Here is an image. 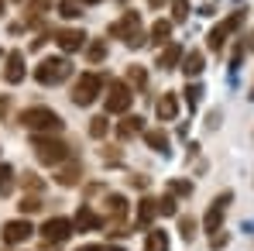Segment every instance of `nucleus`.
Returning <instances> with one entry per match:
<instances>
[{
	"instance_id": "1",
	"label": "nucleus",
	"mask_w": 254,
	"mask_h": 251,
	"mask_svg": "<svg viewBox=\"0 0 254 251\" xmlns=\"http://www.w3.org/2000/svg\"><path fill=\"white\" fill-rule=\"evenodd\" d=\"M107 35H110V38H124L127 48H141V45L148 42V35H144V24H141V14H137V10H124V14H121V21H114V24L107 28Z\"/></svg>"
},
{
	"instance_id": "2",
	"label": "nucleus",
	"mask_w": 254,
	"mask_h": 251,
	"mask_svg": "<svg viewBox=\"0 0 254 251\" xmlns=\"http://www.w3.org/2000/svg\"><path fill=\"white\" fill-rule=\"evenodd\" d=\"M31 148H35V159L42 166H62L72 155V148L55 134H31Z\"/></svg>"
},
{
	"instance_id": "3",
	"label": "nucleus",
	"mask_w": 254,
	"mask_h": 251,
	"mask_svg": "<svg viewBox=\"0 0 254 251\" xmlns=\"http://www.w3.org/2000/svg\"><path fill=\"white\" fill-rule=\"evenodd\" d=\"M21 127H28L31 134H59L62 131V117L52 110V107H28L21 110Z\"/></svg>"
},
{
	"instance_id": "4",
	"label": "nucleus",
	"mask_w": 254,
	"mask_h": 251,
	"mask_svg": "<svg viewBox=\"0 0 254 251\" xmlns=\"http://www.w3.org/2000/svg\"><path fill=\"white\" fill-rule=\"evenodd\" d=\"M69 76H72V62L65 55H48V59H42L35 66V80L42 86H59V83H65Z\"/></svg>"
},
{
	"instance_id": "5",
	"label": "nucleus",
	"mask_w": 254,
	"mask_h": 251,
	"mask_svg": "<svg viewBox=\"0 0 254 251\" xmlns=\"http://www.w3.org/2000/svg\"><path fill=\"white\" fill-rule=\"evenodd\" d=\"M244 14H248V10H234V14H227L223 21H216V24L210 28V35H206V48H210V52H223L227 38L241 31V24H244Z\"/></svg>"
},
{
	"instance_id": "6",
	"label": "nucleus",
	"mask_w": 254,
	"mask_h": 251,
	"mask_svg": "<svg viewBox=\"0 0 254 251\" xmlns=\"http://www.w3.org/2000/svg\"><path fill=\"white\" fill-rule=\"evenodd\" d=\"M103 103H107V114H127L130 103H134V89L124 80H107V86H103Z\"/></svg>"
},
{
	"instance_id": "7",
	"label": "nucleus",
	"mask_w": 254,
	"mask_h": 251,
	"mask_svg": "<svg viewBox=\"0 0 254 251\" xmlns=\"http://www.w3.org/2000/svg\"><path fill=\"white\" fill-rule=\"evenodd\" d=\"M103 86H107V80H103L100 73H83V76L76 80V86H72V103H76V107H89V103L103 93Z\"/></svg>"
},
{
	"instance_id": "8",
	"label": "nucleus",
	"mask_w": 254,
	"mask_h": 251,
	"mask_svg": "<svg viewBox=\"0 0 254 251\" xmlns=\"http://www.w3.org/2000/svg\"><path fill=\"white\" fill-rule=\"evenodd\" d=\"M38 231H42L45 245L52 248V245H62V241H69L76 227H72V220H65V217H48V220H45Z\"/></svg>"
},
{
	"instance_id": "9",
	"label": "nucleus",
	"mask_w": 254,
	"mask_h": 251,
	"mask_svg": "<svg viewBox=\"0 0 254 251\" xmlns=\"http://www.w3.org/2000/svg\"><path fill=\"white\" fill-rule=\"evenodd\" d=\"M234 203V193L227 189V193H220V196H213L210 210H206V217H203V227L210 231V234H216L220 227H223V217H227V207Z\"/></svg>"
},
{
	"instance_id": "10",
	"label": "nucleus",
	"mask_w": 254,
	"mask_h": 251,
	"mask_svg": "<svg viewBox=\"0 0 254 251\" xmlns=\"http://www.w3.org/2000/svg\"><path fill=\"white\" fill-rule=\"evenodd\" d=\"M31 234H35V227H31V220H28V217H14V220H7V224H3V231H0L3 245H24Z\"/></svg>"
},
{
	"instance_id": "11",
	"label": "nucleus",
	"mask_w": 254,
	"mask_h": 251,
	"mask_svg": "<svg viewBox=\"0 0 254 251\" xmlns=\"http://www.w3.org/2000/svg\"><path fill=\"white\" fill-rule=\"evenodd\" d=\"M86 42H89V35H86L83 28H59L55 31V45L69 55V52H83Z\"/></svg>"
},
{
	"instance_id": "12",
	"label": "nucleus",
	"mask_w": 254,
	"mask_h": 251,
	"mask_svg": "<svg viewBox=\"0 0 254 251\" xmlns=\"http://www.w3.org/2000/svg\"><path fill=\"white\" fill-rule=\"evenodd\" d=\"M24 52L21 48H14V52H7L3 55V83H10V86H17V83H24Z\"/></svg>"
},
{
	"instance_id": "13",
	"label": "nucleus",
	"mask_w": 254,
	"mask_h": 251,
	"mask_svg": "<svg viewBox=\"0 0 254 251\" xmlns=\"http://www.w3.org/2000/svg\"><path fill=\"white\" fill-rule=\"evenodd\" d=\"M179 69L186 73V80H196V76L206 69V59H203V52H199V48H189V52H182V62H179Z\"/></svg>"
},
{
	"instance_id": "14",
	"label": "nucleus",
	"mask_w": 254,
	"mask_h": 251,
	"mask_svg": "<svg viewBox=\"0 0 254 251\" xmlns=\"http://www.w3.org/2000/svg\"><path fill=\"white\" fill-rule=\"evenodd\" d=\"M182 52H186V48H182L179 42H169L165 48H158V59H155V66H158V69H175V66L182 62Z\"/></svg>"
},
{
	"instance_id": "15",
	"label": "nucleus",
	"mask_w": 254,
	"mask_h": 251,
	"mask_svg": "<svg viewBox=\"0 0 254 251\" xmlns=\"http://www.w3.org/2000/svg\"><path fill=\"white\" fill-rule=\"evenodd\" d=\"M155 114H158V121H162V124L179 117V96H175L172 89H169V93H162V100L155 103Z\"/></svg>"
},
{
	"instance_id": "16",
	"label": "nucleus",
	"mask_w": 254,
	"mask_h": 251,
	"mask_svg": "<svg viewBox=\"0 0 254 251\" xmlns=\"http://www.w3.org/2000/svg\"><path fill=\"white\" fill-rule=\"evenodd\" d=\"M107 220L100 217V213H93L89 207H79V213H76V220H72V227L76 231H100Z\"/></svg>"
},
{
	"instance_id": "17",
	"label": "nucleus",
	"mask_w": 254,
	"mask_h": 251,
	"mask_svg": "<svg viewBox=\"0 0 254 251\" xmlns=\"http://www.w3.org/2000/svg\"><path fill=\"white\" fill-rule=\"evenodd\" d=\"M55 182H59V186H79V182H83V166H79V162L59 166V172H55Z\"/></svg>"
},
{
	"instance_id": "18",
	"label": "nucleus",
	"mask_w": 254,
	"mask_h": 251,
	"mask_svg": "<svg viewBox=\"0 0 254 251\" xmlns=\"http://www.w3.org/2000/svg\"><path fill=\"white\" fill-rule=\"evenodd\" d=\"M144 131H148V127H144V117L134 114V117H124V121L117 124V138H121V141H130V138H137V134H144Z\"/></svg>"
},
{
	"instance_id": "19",
	"label": "nucleus",
	"mask_w": 254,
	"mask_h": 251,
	"mask_svg": "<svg viewBox=\"0 0 254 251\" xmlns=\"http://www.w3.org/2000/svg\"><path fill=\"white\" fill-rule=\"evenodd\" d=\"M148 42H151V45H158V48H165V45L172 42V21L158 17V21L151 24V31H148Z\"/></svg>"
},
{
	"instance_id": "20",
	"label": "nucleus",
	"mask_w": 254,
	"mask_h": 251,
	"mask_svg": "<svg viewBox=\"0 0 254 251\" xmlns=\"http://www.w3.org/2000/svg\"><path fill=\"white\" fill-rule=\"evenodd\" d=\"M155 217H158V203H155L151 196H144V200L137 203V224H134V227H141V231H148Z\"/></svg>"
},
{
	"instance_id": "21",
	"label": "nucleus",
	"mask_w": 254,
	"mask_h": 251,
	"mask_svg": "<svg viewBox=\"0 0 254 251\" xmlns=\"http://www.w3.org/2000/svg\"><path fill=\"white\" fill-rule=\"evenodd\" d=\"M103 203H107V217H110L114 224H121V220H124V213H127V196H121V193H110Z\"/></svg>"
},
{
	"instance_id": "22",
	"label": "nucleus",
	"mask_w": 254,
	"mask_h": 251,
	"mask_svg": "<svg viewBox=\"0 0 254 251\" xmlns=\"http://www.w3.org/2000/svg\"><path fill=\"white\" fill-rule=\"evenodd\" d=\"M172 241H169V231H158V227H151L148 231V238H144V251H169Z\"/></svg>"
},
{
	"instance_id": "23",
	"label": "nucleus",
	"mask_w": 254,
	"mask_h": 251,
	"mask_svg": "<svg viewBox=\"0 0 254 251\" xmlns=\"http://www.w3.org/2000/svg\"><path fill=\"white\" fill-rule=\"evenodd\" d=\"M144 141H148V148L151 152H169V134L162 131V127H151V131H144Z\"/></svg>"
},
{
	"instance_id": "24",
	"label": "nucleus",
	"mask_w": 254,
	"mask_h": 251,
	"mask_svg": "<svg viewBox=\"0 0 254 251\" xmlns=\"http://www.w3.org/2000/svg\"><path fill=\"white\" fill-rule=\"evenodd\" d=\"M182 93H186V107H189V110H196V107L203 103V93H206V89L192 80V83H186V89H182Z\"/></svg>"
},
{
	"instance_id": "25",
	"label": "nucleus",
	"mask_w": 254,
	"mask_h": 251,
	"mask_svg": "<svg viewBox=\"0 0 254 251\" xmlns=\"http://www.w3.org/2000/svg\"><path fill=\"white\" fill-rule=\"evenodd\" d=\"M86 59L96 66V62H103L107 59V38H96V42H86Z\"/></svg>"
},
{
	"instance_id": "26",
	"label": "nucleus",
	"mask_w": 254,
	"mask_h": 251,
	"mask_svg": "<svg viewBox=\"0 0 254 251\" xmlns=\"http://www.w3.org/2000/svg\"><path fill=\"white\" fill-rule=\"evenodd\" d=\"M24 10H28V17H24V21H38L42 14L52 10V0H28V3H24Z\"/></svg>"
},
{
	"instance_id": "27",
	"label": "nucleus",
	"mask_w": 254,
	"mask_h": 251,
	"mask_svg": "<svg viewBox=\"0 0 254 251\" xmlns=\"http://www.w3.org/2000/svg\"><path fill=\"white\" fill-rule=\"evenodd\" d=\"M107 134H110V121H107V114H96V117L89 121V138L100 141V138H107Z\"/></svg>"
},
{
	"instance_id": "28",
	"label": "nucleus",
	"mask_w": 254,
	"mask_h": 251,
	"mask_svg": "<svg viewBox=\"0 0 254 251\" xmlns=\"http://www.w3.org/2000/svg\"><path fill=\"white\" fill-rule=\"evenodd\" d=\"M14 182H17V172H14L10 166H3V162H0V196H7V193L14 189Z\"/></svg>"
},
{
	"instance_id": "29",
	"label": "nucleus",
	"mask_w": 254,
	"mask_h": 251,
	"mask_svg": "<svg viewBox=\"0 0 254 251\" xmlns=\"http://www.w3.org/2000/svg\"><path fill=\"white\" fill-rule=\"evenodd\" d=\"M148 83V73H144V66H127V86H137V89H144Z\"/></svg>"
},
{
	"instance_id": "30",
	"label": "nucleus",
	"mask_w": 254,
	"mask_h": 251,
	"mask_svg": "<svg viewBox=\"0 0 254 251\" xmlns=\"http://www.w3.org/2000/svg\"><path fill=\"white\" fill-rule=\"evenodd\" d=\"M155 203H158V217H175V213H179V200H175L172 193H165V196L155 200Z\"/></svg>"
},
{
	"instance_id": "31",
	"label": "nucleus",
	"mask_w": 254,
	"mask_h": 251,
	"mask_svg": "<svg viewBox=\"0 0 254 251\" xmlns=\"http://www.w3.org/2000/svg\"><path fill=\"white\" fill-rule=\"evenodd\" d=\"M179 238H182V241H192V238H196V220L186 217V213L179 217Z\"/></svg>"
},
{
	"instance_id": "32",
	"label": "nucleus",
	"mask_w": 254,
	"mask_h": 251,
	"mask_svg": "<svg viewBox=\"0 0 254 251\" xmlns=\"http://www.w3.org/2000/svg\"><path fill=\"white\" fill-rule=\"evenodd\" d=\"M189 0H172V24H182L186 17H189Z\"/></svg>"
},
{
	"instance_id": "33",
	"label": "nucleus",
	"mask_w": 254,
	"mask_h": 251,
	"mask_svg": "<svg viewBox=\"0 0 254 251\" xmlns=\"http://www.w3.org/2000/svg\"><path fill=\"white\" fill-rule=\"evenodd\" d=\"M169 193L175 196V200H179V196H192V182H189V179H172Z\"/></svg>"
},
{
	"instance_id": "34",
	"label": "nucleus",
	"mask_w": 254,
	"mask_h": 251,
	"mask_svg": "<svg viewBox=\"0 0 254 251\" xmlns=\"http://www.w3.org/2000/svg\"><path fill=\"white\" fill-rule=\"evenodd\" d=\"M17 207H21V217H28V213H38V210L45 207V200H42V196H24Z\"/></svg>"
},
{
	"instance_id": "35",
	"label": "nucleus",
	"mask_w": 254,
	"mask_h": 251,
	"mask_svg": "<svg viewBox=\"0 0 254 251\" xmlns=\"http://www.w3.org/2000/svg\"><path fill=\"white\" fill-rule=\"evenodd\" d=\"M59 14L72 21V17H79V14H83V7H79V3H72V0H62V3H59Z\"/></svg>"
},
{
	"instance_id": "36",
	"label": "nucleus",
	"mask_w": 254,
	"mask_h": 251,
	"mask_svg": "<svg viewBox=\"0 0 254 251\" xmlns=\"http://www.w3.org/2000/svg\"><path fill=\"white\" fill-rule=\"evenodd\" d=\"M21 182H24V189H35V193H42V189H45V182L35 175V172H24V175H21Z\"/></svg>"
},
{
	"instance_id": "37",
	"label": "nucleus",
	"mask_w": 254,
	"mask_h": 251,
	"mask_svg": "<svg viewBox=\"0 0 254 251\" xmlns=\"http://www.w3.org/2000/svg\"><path fill=\"white\" fill-rule=\"evenodd\" d=\"M76 251H124L121 245H79Z\"/></svg>"
},
{
	"instance_id": "38",
	"label": "nucleus",
	"mask_w": 254,
	"mask_h": 251,
	"mask_svg": "<svg viewBox=\"0 0 254 251\" xmlns=\"http://www.w3.org/2000/svg\"><path fill=\"white\" fill-rule=\"evenodd\" d=\"M206 127H210V131H213V127H220V110H213L210 117H206Z\"/></svg>"
},
{
	"instance_id": "39",
	"label": "nucleus",
	"mask_w": 254,
	"mask_h": 251,
	"mask_svg": "<svg viewBox=\"0 0 254 251\" xmlns=\"http://www.w3.org/2000/svg\"><path fill=\"white\" fill-rule=\"evenodd\" d=\"M72 3H79V7H83V3H100V0H72Z\"/></svg>"
},
{
	"instance_id": "40",
	"label": "nucleus",
	"mask_w": 254,
	"mask_h": 251,
	"mask_svg": "<svg viewBox=\"0 0 254 251\" xmlns=\"http://www.w3.org/2000/svg\"><path fill=\"white\" fill-rule=\"evenodd\" d=\"M148 3H151V7H162V3H165V0H148Z\"/></svg>"
},
{
	"instance_id": "41",
	"label": "nucleus",
	"mask_w": 254,
	"mask_h": 251,
	"mask_svg": "<svg viewBox=\"0 0 254 251\" xmlns=\"http://www.w3.org/2000/svg\"><path fill=\"white\" fill-rule=\"evenodd\" d=\"M248 48H254V35H251V42H248Z\"/></svg>"
},
{
	"instance_id": "42",
	"label": "nucleus",
	"mask_w": 254,
	"mask_h": 251,
	"mask_svg": "<svg viewBox=\"0 0 254 251\" xmlns=\"http://www.w3.org/2000/svg\"><path fill=\"white\" fill-rule=\"evenodd\" d=\"M0 17H3V0H0Z\"/></svg>"
},
{
	"instance_id": "43",
	"label": "nucleus",
	"mask_w": 254,
	"mask_h": 251,
	"mask_svg": "<svg viewBox=\"0 0 254 251\" xmlns=\"http://www.w3.org/2000/svg\"><path fill=\"white\" fill-rule=\"evenodd\" d=\"M0 62H3V48H0Z\"/></svg>"
}]
</instances>
